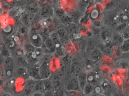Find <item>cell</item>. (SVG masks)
I'll list each match as a JSON object with an SVG mask.
<instances>
[{"mask_svg":"<svg viewBox=\"0 0 129 96\" xmlns=\"http://www.w3.org/2000/svg\"><path fill=\"white\" fill-rule=\"evenodd\" d=\"M14 61L10 58H8L4 62V75L7 78L13 75L15 69Z\"/></svg>","mask_w":129,"mask_h":96,"instance_id":"obj_1","label":"cell"},{"mask_svg":"<svg viewBox=\"0 0 129 96\" xmlns=\"http://www.w3.org/2000/svg\"><path fill=\"white\" fill-rule=\"evenodd\" d=\"M118 16L114 17L105 16L103 18L102 22L103 25L108 29L114 30L118 24Z\"/></svg>","mask_w":129,"mask_h":96,"instance_id":"obj_2","label":"cell"},{"mask_svg":"<svg viewBox=\"0 0 129 96\" xmlns=\"http://www.w3.org/2000/svg\"><path fill=\"white\" fill-rule=\"evenodd\" d=\"M39 74L41 79L48 78L50 76V69L48 63H43L40 65L39 67Z\"/></svg>","mask_w":129,"mask_h":96,"instance_id":"obj_3","label":"cell"},{"mask_svg":"<svg viewBox=\"0 0 129 96\" xmlns=\"http://www.w3.org/2000/svg\"><path fill=\"white\" fill-rule=\"evenodd\" d=\"M67 89L69 91H81L77 76L70 79L67 85Z\"/></svg>","mask_w":129,"mask_h":96,"instance_id":"obj_4","label":"cell"},{"mask_svg":"<svg viewBox=\"0 0 129 96\" xmlns=\"http://www.w3.org/2000/svg\"><path fill=\"white\" fill-rule=\"evenodd\" d=\"M88 55L92 60L98 61L102 57L103 54L96 46L90 51H86Z\"/></svg>","mask_w":129,"mask_h":96,"instance_id":"obj_5","label":"cell"},{"mask_svg":"<svg viewBox=\"0 0 129 96\" xmlns=\"http://www.w3.org/2000/svg\"><path fill=\"white\" fill-rule=\"evenodd\" d=\"M84 15V13L77 10L76 11L71 13L68 15L71 19L72 23L78 25Z\"/></svg>","mask_w":129,"mask_h":96,"instance_id":"obj_6","label":"cell"},{"mask_svg":"<svg viewBox=\"0 0 129 96\" xmlns=\"http://www.w3.org/2000/svg\"><path fill=\"white\" fill-rule=\"evenodd\" d=\"M115 34H112L111 42L112 45L120 47L123 42L124 39L121 36L120 34L116 32Z\"/></svg>","mask_w":129,"mask_h":96,"instance_id":"obj_7","label":"cell"},{"mask_svg":"<svg viewBox=\"0 0 129 96\" xmlns=\"http://www.w3.org/2000/svg\"><path fill=\"white\" fill-rule=\"evenodd\" d=\"M91 2V0H78V10L84 14Z\"/></svg>","mask_w":129,"mask_h":96,"instance_id":"obj_8","label":"cell"},{"mask_svg":"<svg viewBox=\"0 0 129 96\" xmlns=\"http://www.w3.org/2000/svg\"><path fill=\"white\" fill-rule=\"evenodd\" d=\"M39 65H35L27 69L28 73L29 76L32 77V78L35 79L36 80H40V77L39 74Z\"/></svg>","mask_w":129,"mask_h":96,"instance_id":"obj_9","label":"cell"},{"mask_svg":"<svg viewBox=\"0 0 129 96\" xmlns=\"http://www.w3.org/2000/svg\"><path fill=\"white\" fill-rule=\"evenodd\" d=\"M77 77L81 90L83 92L84 88L87 82V74L84 72H81L77 76Z\"/></svg>","mask_w":129,"mask_h":96,"instance_id":"obj_10","label":"cell"},{"mask_svg":"<svg viewBox=\"0 0 129 96\" xmlns=\"http://www.w3.org/2000/svg\"><path fill=\"white\" fill-rule=\"evenodd\" d=\"M56 33L60 40L61 44H62V42H64V41L68 39V34L67 33V31L64 28L58 30Z\"/></svg>","mask_w":129,"mask_h":96,"instance_id":"obj_11","label":"cell"},{"mask_svg":"<svg viewBox=\"0 0 129 96\" xmlns=\"http://www.w3.org/2000/svg\"><path fill=\"white\" fill-rule=\"evenodd\" d=\"M68 35L72 36L75 35L78 33V25L74 23H72L68 26Z\"/></svg>","mask_w":129,"mask_h":96,"instance_id":"obj_12","label":"cell"},{"mask_svg":"<svg viewBox=\"0 0 129 96\" xmlns=\"http://www.w3.org/2000/svg\"><path fill=\"white\" fill-rule=\"evenodd\" d=\"M18 67L16 70H14L13 73H15L17 75L21 77L25 78L27 77V75H28V73L26 67H24L18 66Z\"/></svg>","mask_w":129,"mask_h":96,"instance_id":"obj_13","label":"cell"},{"mask_svg":"<svg viewBox=\"0 0 129 96\" xmlns=\"http://www.w3.org/2000/svg\"><path fill=\"white\" fill-rule=\"evenodd\" d=\"M96 47L99 49L103 54L107 55H109L111 54V48L109 46H108V45L99 43L98 44Z\"/></svg>","mask_w":129,"mask_h":96,"instance_id":"obj_14","label":"cell"},{"mask_svg":"<svg viewBox=\"0 0 129 96\" xmlns=\"http://www.w3.org/2000/svg\"><path fill=\"white\" fill-rule=\"evenodd\" d=\"M50 39L52 41L53 43H54L56 49L61 48V44L60 40H59L58 34L56 33V32L52 33L51 35Z\"/></svg>","mask_w":129,"mask_h":96,"instance_id":"obj_15","label":"cell"},{"mask_svg":"<svg viewBox=\"0 0 129 96\" xmlns=\"http://www.w3.org/2000/svg\"><path fill=\"white\" fill-rule=\"evenodd\" d=\"M53 13L55 18L58 19L64 16L66 14L64 10L59 7H56L53 10Z\"/></svg>","mask_w":129,"mask_h":96,"instance_id":"obj_16","label":"cell"},{"mask_svg":"<svg viewBox=\"0 0 129 96\" xmlns=\"http://www.w3.org/2000/svg\"><path fill=\"white\" fill-rule=\"evenodd\" d=\"M72 70L76 76L81 72V66L80 63L75 62L72 65Z\"/></svg>","mask_w":129,"mask_h":96,"instance_id":"obj_17","label":"cell"},{"mask_svg":"<svg viewBox=\"0 0 129 96\" xmlns=\"http://www.w3.org/2000/svg\"><path fill=\"white\" fill-rule=\"evenodd\" d=\"M94 89V86L90 84L87 83L84 88L83 92L85 95H89L93 91Z\"/></svg>","mask_w":129,"mask_h":96,"instance_id":"obj_18","label":"cell"},{"mask_svg":"<svg viewBox=\"0 0 129 96\" xmlns=\"http://www.w3.org/2000/svg\"><path fill=\"white\" fill-rule=\"evenodd\" d=\"M95 46H95V42L92 39L88 38L86 39V51L92 50Z\"/></svg>","mask_w":129,"mask_h":96,"instance_id":"obj_19","label":"cell"},{"mask_svg":"<svg viewBox=\"0 0 129 96\" xmlns=\"http://www.w3.org/2000/svg\"><path fill=\"white\" fill-rule=\"evenodd\" d=\"M43 82L46 91H50L52 90L53 87L52 81L50 80L49 79H43Z\"/></svg>","mask_w":129,"mask_h":96,"instance_id":"obj_20","label":"cell"},{"mask_svg":"<svg viewBox=\"0 0 129 96\" xmlns=\"http://www.w3.org/2000/svg\"><path fill=\"white\" fill-rule=\"evenodd\" d=\"M127 28V22L118 24L117 26L114 28V30L116 32L119 33L120 32H123L126 30Z\"/></svg>","mask_w":129,"mask_h":96,"instance_id":"obj_21","label":"cell"},{"mask_svg":"<svg viewBox=\"0 0 129 96\" xmlns=\"http://www.w3.org/2000/svg\"><path fill=\"white\" fill-rule=\"evenodd\" d=\"M35 87L36 90L37 91L40 93H44L46 91L43 81H40V80H39L38 82L35 84Z\"/></svg>","mask_w":129,"mask_h":96,"instance_id":"obj_22","label":"cell"},{"mask_svg":"<svg viewBox=\"0 0 129 96\" xmlns=\"http://www.w3.org/2000/svg\"><path fill=\"white\" fill-rule=\"evenodd\" d=\"M120 47L121 50L123 52H128L129 50V39L124 40L123 42Z\"/></svg>","mask_w":129,"mask_h":96,"instance_id":"obj_23","label":"cell"},{"mask_svg":"<svg viewBox=\"0 0 129 96\" xmlns=\"http://www.w3.org/2000/svg\"><path fill=\"white\" fill-rule=\"evenodd\" d=\"M87 83L90 84L94 87L96 85L97 81L94 77V75L92 74L87 75Z\"/></svg>","mask_w":129,"mask_h":96,"instance_id":"obj_24","label":"cell"},{"mask_svg":"<svg viewBox=\"0 0 129 96\" xmlns=\"http://www.w3.org/2000/svg\"><path fill=\"white\" fill-rule=\"evenodd\" d=\"M46 45L47 48L50 51H53L56 49L54 43L50 39L47 40L46 41Z\"/></svg>","mask_w":129,"mask_h":96,"instance_id":"obj_25","label":"cell"},{"mask_svg":"<svg viewBox=\"0 0 129 96\" xmlns=\"http://www.w3.org/2000/svg\"><path fill=\"white\" fill-rule=\"evenodd\" d=\"M53 96H64V91L60 88L55 89L53 92Z\"/></svg>","mask_w":129,"mask_h":96,"instance_id":"obj_26","label":"cell"},{"mask_svg":"<svg viewBox=\"0 0 129 96\" xmlns=\"http://www.w3.org/2000/svg\"><path fill=\"white\" fill-rule=\"evenodd\" d=\"M79 46L80 49H86V39L83 40L80 42Z\"/></svg>","mask_w":129,"mask_h":96,"instance_id":"obj_27","label":"cell"},{"mask_svg":"<svg viewBox=\"0 0 129 96\" xmlns=\"http://www.w3.org/2000/svg\"><path fill=\"white\" fill-rule=\"evenodd\" d=\"M57 55L59 56H63L64 55V51L63 48H61L56 49Z\"/></svg>","mask_w":129,"mask_h":96,"instance_id":"obj_28","label":"cell"}]
</instances>
